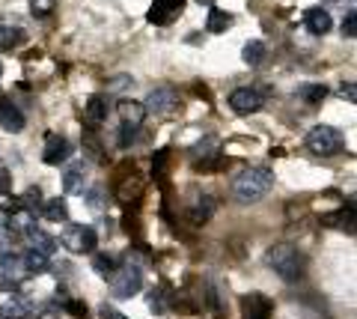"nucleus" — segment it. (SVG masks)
<instances>
[{
    "mask_svg": "<svg viewBox=\"0 0 357 319\" xmlns=\"http://www.w3.org/2000/svg\"><path fill=\"white\" fill-rule=\"evenodd\" d=\"M0 126L6 131H21L24 128V114L18 111L13 98H0Z\"/></svg>",
    "mask_w": 357,
    "mask_h": 319,
    "instance_id": "nucleus-12",
    "label": "nucleus"
},
{
    "mask_svg": "<svg viewBox=\"0 0 357 319\" xmlns=\"http://www.w3.org/2000/svg\"><path fill=\"white\" fill-rule=\"evenodd\" d=\"M21 262H24V272L27 274H42V272H48V257L39 254V251H27L24 257H21Z\"/></svg>",
    "mask_w": 357,
    "mask_h": 319,
    "instance_id": "nucleus-23",
    "label": "nucleus"
},
{
    "mask_svg": "<svg viewBox=\"0 0 357 319\" xmlns=\"http://www.w3.org/2000/svg\"><path fill=\"white\" fill-rule=\"evenodd\" d=\"M241 57H244V63H248V66H259L265 60V45L259 39H250L248 45L241 48Z\"/></svg>",
    "mask_w": 357,
    "mask_h": 319,
    "instance_id": "nucleus-24",
    "label": "nucleus"
},
{
    "mask_svg": "<svg viewBox=\"0 0 357 319\" xmlns=\"http://www.w3.org/2000/svg\"><path fill=\"white\" fill-rule=\"evenodd\" d=\"M164 158H167V149H161V152H158V158H155V164H152V170L158 173V176H161L164 168H167V161H164Z\"/></svg>",
    "mask_w": 357,
    "mask_h": 319,
    "instance_id": "nucleus-33",
    "label": "nucleus"
},
{
    "mask_svg": "<svg viewBox=\"0 0 357 319\" xmlns=\"http://www.w3.org/2000/svg\"><path fill=\"white\" fill-rule=\"evenodd\" d=\"M69 156H72L69 138L48 135V140H45V149H42V161L45 164H60V161H69Z\"/></svg>",
    "mask_w": 357,
    "mask_h": 319,
    "instance_id": "nucleus-9",
    "label": "nucleus"
},
{
    "mask_svg": "<svg viewBox=\"0 0 357 319\" xmlns=\"http://www.w3.org/2000/svg\"><path fill=\"white\" fill-rule=\"evenodd\" d=\"M134 135H137V128L122 126V128H119V147H131V144H134Z\"/></svg>",
    "mask_w": 357,
    "mask_h": 319,
    "instance_id": "nucleus-31",
    "label": "nucleus"
},
{
    "mask_svg": "<svg viewBox=\"0 0 357 319\" xmlns=\"http://www.w3.org/2000/svg\"><path fill=\"white\" fill-rule=\"evenodd\" d=\"M0 72H3V69H0Z\"/></svg>",
    "mask_w": 357,
    "mask_h": 319,
    "instance_id": "nucleus-39",
    "label": "nucleus"
},
{
    "mask_svg": "<svg viewBox=\"0 0 357 319\" xmlns=\"http://www.w3.org/2000/svg\"><path fill=\"white\" fill-rule=\"evenodd\" d=\"M116 111H119L122 126H131V128H140L143 119H146V107H143L140 102H128V98H122V102L116 105Z\"/></svg>",
    "mask_w": 357,
    "mask_h": 319,
    "instance_id": "nucleus-13",
    "label": "nucleus"
},
{
    "mask_svg": "<svg viewBox=\"0 0 357 319\" xmlns=\"http://www.w3.org/2000/svg\"><path fill=\"white\" fill-rule=\"evenodd\" d=\"M197 3H206V6H211V3H215V0H197Z\"/></svg>",
    "mask_w": 357,
    "mask_h": 319,
    "instance_id": "nucleus-37",
    "label": "nucleus"
},
{
    "mask_svg": "<svg viewBox=\"0 0 357 319\" xmlns=\"http://www.w3.org/2000/svg\"><path fill=\"white\" fill-rule=\"evenodd\" d=\"M27 242H30V248L33 251H39V254H45V257H51L54 254V248H57V242H54L45 230H39V227H33L30 233H27Z\"/></svg>",
    "mask_w": 357,
    "mask_h": 319,
    "instance_id": "nucleus-18",
    "label": "nucleus"
},
{
    "mask_svg": "<svg viewBox=\"0 0 357 319\" xmlns=\"http://www.w3.org/2000/svg\"><path fill=\"white\" fill-rule=\"evenodd\" d=\"M262 105H265V96L256 87H238V90L229 93V107L236 114H256Z\"/></svg>",
    "mask_w": 357,
    "mask_h": 319,
    "instance_id": "nucleus-6",
    "label": "nucleus"
},
{
    "mask_svg": "<svg viewBox=\"0 0 357 319\" xmlns=\"http://www.w3.org/2000/svg\"><path fill=\"white\" fill-rule=\"evenodd\" d=\"M229 27H232V15H229V13H223V9H215V6H211L208 21H206V30H208V33H227Z\"/></svg>",
    "mask_w": 357,
    "mask_h": 319,
    "instance_id": "nucleus-22",
    "label": "nucleus"
},
{
    "mask_svg": "<svg viewBox=\"0 0 357 319\" xmlns=\"http://www.w3.org/2000/svg\"><path fill=\"white\" fill-rule=\"evenodd\" d=\"M98 200H102V191H98V188H96L93 194H89V203H93V206L98 209Z\"/></svg>",
    "mask_w": 357,
    "mask_h": 319,
    "instance_id": "nucleus-36",
    "label": "nucleus"
},
{
    "mask_svg": "<svg viewBox=\"0 0 357 319\" xmlns=\"http://www.w3.org/2000/svg\"><path fill=\"white\" fill-rule=\"evenodd\" d=\"M42 215L48 218V221L60 224V221H66V218H69V206H66V200H60V197H54V200H45Z\"/></svg>",
    "mask_w": 357,
    "mask_h": 319,
    "instance_id": "nucleus-21",
    "label": "nucleus"
},
{
    "mask_svg": "<svg viewBox=\"0 0 357 319\" xmlns=\"http://www.w3.org/2000/svg\"><path fill=\"white\" fill-rule=\"evenodd\" d=\"M342 98H349V102H354V98H357V96H354V84H345V87H342Z\"/></svg>",
    "mask_w": 357,
    "mask_h": 319,
    "instance_id": "nucleus-35",
    "label": "nucleus"
},
{
    "mask_svg": "<svg viewBox=\"0 0 357 319\" xmlns=\"http://www.w3.org/2000/svg\"><path fill=\"white\" fill-rule=\"evenodd\" d=\"M140 191H143V182H140V176H134V170H131V179H126V182H119V185H116V197H119L122 203L137 200Z\"/></svg>",
    "mask_w": 357,
    "mask_h": 319,
    "instance_id": "nucleus-19",
    "label": "nucleus"
},
{
    "mask_svg": "<svg viewBox=\"0 0 357 319\" xmlns=\"http://www.w3.org/2000/svg\"><path fill=\"white\" fill-rule=\"evenodd\" d=\"M342 36H349V39L357 36V15H354V9H351V13L345 15V21H342Z\"/></svg>",
    "mask_w": 357,
    "mask_h": 319,
    "instance_id": "nucleus-30",
    "label": "nucleus"
},
{
    "mask_svg": "<svg viewBox=\"0 0 357 319\" xmlns=\"http://www.w3.org/2000/svg\"><path fill=\"white\" fill-rule=\"evenodd\" d=\"M176 105H178V96L176 90H170V87H158V90H152L146 96V114H158V117H170L176 111Z\"/></svg>",
    "mask_w": 357,
    "mask_h": 319,
    "instance_id": "nucleus-8",
    "label": "nucleus"
},
{
    "mask_svg": "<svg viewBox=\"0 0 357 319\" xmlns=\"http://www.w3.org/2000/svg\"><path fill=\"white\" fill-rule=\"evenodd\" d=\"M304 24H307V30L312 33V36H325V33L333 27V21H331V13L325 6H312L304 13Z\"/></svg>",
    "mask_w": 357,
    "mask_h": 319,
    "instance_id": "nucleus-11",
    "label": "nucleus"
},
{
    "mask_svg": "<svg viewBox=\"0 0 357 319\" xmlns=\"http://www.w3.org/2000/svg\"><path fill=\"white\" fill-rule=\"evenodd\" d=\"M241 311H244V319H271L274 313V304L265 299L259 292H250L241 299Z\"/></svg>",
    "mask_w": 357,
    "mask_h": 319,
    "instance_id": "nucleus-10",
    "label": "nucleus"
},
{
    "mask_svg": "<svg viewBox=\"0 0 357 319\" xmlns=\"http://www.w3.org/2000/svg\"><path fill=\"white\" fill-rule=\"evenodd\" d=\"M60 0H30V13L36 15V18H45V15H51L54 9H57Z\"/></svg>",
    "mask_w": 357,
    "mask_h": 319,
    "instance_id": "nucleus-27",
    "label": "nucleus"
},
{
    "mask_svg": "<svg viewBox=\"0 0 357 319\" xmlns=\"http://www.w3.org/2000/svg\"><path fill=\"white\" fill-rule=\"evenodd\" d=\"M215 215V200L206 194V197H197V200L191 203V209H188V218H191L194 224H206L208 218Z\"/></svg>",
    "mask_w": 357,
    "mask_h": 319,
    "instance_id": "nucleus-17",
    "label": "nucleus"
},
{
    "mask_svg": "<svg viewBox=\"0 0 357 319\" xmlns=\"http://www.w3.org/2000/svg\"><path fill=\"white\" fill-rule=\"evenodd\" d=\"M33 313V304L27 299H6L3 304H0V319H27Z\"/></svg>",
    "mask_w": 357,
    "mask_h": 319,
    "instance_id": "nucleus-16",
    "label": "nucleus"
},
{
    "mask_svg": "<svg viewBox=\"0 0 357 319\" xmlns=\"http://www.w3.org/2000/svg\"><path fill=\"white\" fill-rule=\"evenodd\" d=\"M84 182H86V170L84 164H72L63 173V191L66 194H84Z\"/></svg>",
    "mask_w": 357,
    "mask_h": 319,
    "instance_id": "nucleus-15",
    "label": "nucleus"
},
{
    "mask_svg": "<svg viewBox=\"0 0 357 319\" xmlns=\"http://www.w3.org/2000/svg\"><path fill=\"white\" fill-rule=\"evenodd\" d=\"M102 316L105 319H128V316H122L119 311H114V307H102Z\"/></svg>",
    "mask_w": 357,
    "mask_h": 319,
    "instance_id": "nucleus-34",
    "label": "nucleus"
},
{
    "mask_svg": "<svg viewBox=\"0 0 357 319\" xmlns=\"http://www.w3.org/2000/svg\"><path fill=\"white\" fill-rule=\"evenodd\" d=\"M107 119V98L105 96H89V102H86V114H84V123L86 126H102Z\"/></svg>",
    "mask_w": 357,
    "mask_h": 319,
    "instance_id": "nucleus-14",
    "label": "nucleus"
},
{
    "mask_svg": "<svg viewBox=\"0 0 357 319\" xmlns=\"http://www.w3.org/2000/svg\"><path fill=\"white\" fill-rule=\"evenodd\" d=\"M9 185H13V176H9L6 170V164H0V191H6Z\"/></svg>",
    "mask_w": 357,
    "mask_h": 319,
    "instance_id": "nucleus-32",
    "label": "nucleus"
},
{
    "mask_svg": "<svg viewBox=\"0 0 357 319\" xmlns=\"http://www.w3.org/2000/svg\"><path fill=\"white\" fill-rule=\"evenodd\" d=\"M274 185V173L265 170V168H248L241 170L236 179H232V197H236L238 203H256L262 200V197L271 191Z\"/></svg>",
    "mask_w": 357,
    "mask_h": 319,
    "instance_id": "nucleus-1",
    "label": "nucleus"
},
{
    "mask_svg": "<svg viewBox=\"0 0 357 319\" xmlns=\"http://www.w3.org/2000/svg\"><path fill=\"white\" fill-rule=\"evenodd\" d=\"M0 274H6V278L15 283V278H21V274H27V272H24V262H21V257L0 254Z\"/></svg>",
    "mask_w": 357,
    "mask_h": 319,
    "instance_id": "nucleus-20",
    "label": "nucleus"
},
{
    "mask_svg": "<svg viewBox=\"0 0 357 319\" xmlns=\"http://www.w3.org/2000/svg\"><path fill=\"white\" fill-rule=\"evenodd\" d=\"M265 260L286 283H295V281H301V274H304V257H301V251L295 245H289V242L274 245Z\"/></svg>",
    "mask_w": 357,
    "mask_h": 319,
    "instance_id": "nucleus-2",
    "label": "nucleus"
},
{
    "mask_svg": "<svg viewBox=\"0 0 357 319\" xmlns=\"http://www.w3.org/2000/svg\"><path fill=\"white\" fill-rule=\"evenodd\" d=\"M307 147L316 152V156H337L342 149V135L333 126H316V128H310V135H307Z\"/></svg>",
    "mask_w": 357,
    "mask_h": 319,
    "instance_id": "nucleus-4",
    "label": "nucleus"
},
{
    "mask_svg": "<svg viewBox=\"0 0 357 319\" xmlns=\"http://www.w3.org/2000/svg\"><path fill=\"white\" fill-rule=\"evenodd\" d=\"M24 39V33L18 27H9V24H0V51H13L18 42Z\"/></svg>",
    "mask_w": 357,
    "mask_h": 319,
    "instance_id": "nucleus-25",
    "label": "nucleus"
},
{
    "mask_svg": "<svg viewBox=\"0 0 357 319\" xmlns=\"http://www.w3.org/2000/svg\"><path fill=\"white\" fill-rule=\"evenodd\" d=\"M39 206H42V191L39 188H27V194L21 197V209H24V212H36Z\"/></svg>",
    "mask_w": 357,
    "mask_h": 319,
    "instance_id": "nucleus-29",
    "label": "nucleus"
},
{
    "mask_svg": "<svg viewBox=\"0 0 357 319\" xmlns=\"http://www.w3.org/2000/svg\"><path fill=\"white\" fill-rule=\"evenodd\" d=\"M301 98L304 102H310V105H319V102H325L328 98V87L325 84H307V87H301Z\"/></svg>",
    "mask_w": 357,
    "mask_h": 319,
    "instance_id": "nucleus-26",
    "label": "nucleus"
},
{
    "mask_svg": "<svg viewBox=\"0 0 357 319\" xmlns=\"http://www.w3.org/2000/svg\"><path fill=\"white\" fill-rule=\"evenodd\" d=\"M182 9H185V0H152L146 18H149V24L167 27V24H173V21L182 15Z\"/></svg>",
    "mask_w": 357,
    "mask_h": 319,
    "instance_id": "nucleus-7",
    "label": "nucleus"
},
{
    "mask_svg": "<svg viewBox=\"0 0 357 319\" xmlns=\"http://www.w3.org/2000/svg\"><path fill=\"white\" fill-rule=\"evenodd\" d=\"M93 269L102 274V278H110V272L116 269V262H114V257H107V254H96L93 257Z\"/></svg>",
    "mask_w": 357,
    "mask_h": 319,
    "instance_id": "nucleus-28",
    "label": "nucleus"
},
{
    "mask_svg": "<svg viewBox=\"0 0 357 319\" xmlns=\"http://www.w3.org/2000/svg\"><path fill=\"white\" fill-rule=\"evenodd\" d=\"M96 230L93 227H84V224H69L63 230V245L72 251V254H93L96 251Z\"/></svg>",
    "mask_w": 357,
    "mask_h": 319,
    "instance_id": "nucleus-5",
    "label": "nucleus"
},
{
    "mask_svg": "<svg viewBox=\"0 0 357 319\" xmlns=\"http://www.w3.org/2000/svg\"><path fill=\"white\" fill-rule=\"evenodd\" d=\"M39 319H54V316H48V313H45V316H39Z\"/></svg>",
    "mask_w": 357,
    "mask_h": 319,
    "instance_id": "nucleus-38",
    "label": "nucleus"
},
{
    "mask_svg": "<svg viewBox=\"0 0 357 319\" xmlns=\"http://www.w3.org/2000/svg\"><path fill=\"white\" fill-rule=\"evenodd\" d=\"M110 292L116 295V299H131V295H137L143 290V272L140 266H134V262H122L110 272Z\"/></svg>",
    "mask_w": 357,
    "mask_h": 319,
    "instance_id": "nucleus-3",
    "label": "nucleus"
}]
</instances>
